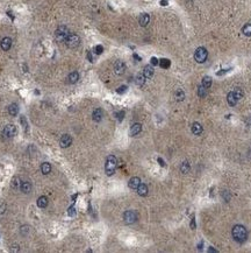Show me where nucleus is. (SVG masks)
Segmentation results:
<instances>
[{
    "instance_id": "28",
    "label": "nucleus",
    "mask_w": 251,
    "mask_h": 253,
    "mask_svg": "<svg viewBox=\"0 0 251 253\" xmlns=\"http://www.w3.org/2000/svg\"><path fill=\"white\" fill-rule=\"evenodd\" d=\"M198 96L200 97V98H203V97H206L207 96V89L205 88V86H199L198 88Z\"/></svg>"
},
{
    "instance_id": "24",
    "label": "nucleus",
    "mask_w": 251,
    "mask_h": 253,
    "mask_svg": "<svg viewBox=\"0 0 251 253\" xmlns=\"http://www.w3.org/2000/svg\"><path fill=\"white\" fill-rule=\"evenodd\" d=\"M41 172H42L44 175L49 174V173L51 172V166H50V163H49V162L42 163V166H41Z\"/></svg>"
},
{
    "instance_id": "22",
    "label": "nucleus",
    "mask_w": 251,
    "mask_h": 253,
    "mask_svg": "<svg viewBox=\"0 0 251 253\" xmlns=\"http://www.w3.org/2000/svg\"><path fill=\"white\" fill-rule=\"evenodd\" d=\"M8 113L11 114V116H16L18 113H19V106L16 105V104H11L9 105V107H8Z\"/></svg>"
},
{
    "instance_id": "13",
    "label": "nucleus",
    "mask_w": 251,
    "mask_h": 253,
    "mask_svg": "<svg viewBox=\"0 0 251 253\" xmlns=\"http://www.w3.org/2000/svg\"><path fill=\"white\" fill-rule=\"evenodd\" d=\"M20 189L22 192L25 194H29L31 191V183L29 181H22L21 182V186H20Z\"/></svg>"
},
{
    "instance_id": "4",
    "label": "nucleus",
    "mask_w": 251,
    "mask_h": 253,
    "mask_svg": "<svg viewBox=\"0 0 251 253\" xmlns=\"http://www.w3.org/2000/svg\"><path fill=\"white\" fill-rule=\"evenodd\" d=\"M207 56H208V53H207V49L203 48V47H199L195 53H194V60L198 62V63H203L206 60H207Z\"/></svg>"
},
{
    "instance_id": "7",
    "label": "nucleus",
    "mask_w": 251,
    "mask_h": 253,
    "mask_svg": "<svg viewBox=\"0 0 251 253\" xmlns=\"http://www.w3.org/2000/svg\"><path fill=\"white\" fill-rule=\"evenodd\" d=\"M2 134L6 138H13L16 134V127L14 126V125H12V124H8L2 129Z\"/></svg>"
},
{
    "instance_id": "27",
    "label": "nucleus",
    "mask_w": 251,
    "mask_h": 253,
    "mask_svg": "<svg viewBox=\"0 0 251 253\" xmlns=\"http://www.w3.org/2000/svg\"><path fill=\"white\" fill-rule=\"evenodd\" d=\"M158 64H159L163 69H167V68H170L171 62H170L169 60H166V59H162V60H159V63Z\"/></svg>"
},
{
    "instance_id": "39",
    "label": "nucleus",
    "mask_w": 251,
    "mask_h": 253,
    "mask_svg": "<svg viewBox=\"0 0 251 253\" xmlns=\"http://www.w3.org/2000/svg\"><path fill=\"white\" fill-rule=\"evenodd\" d=\"M69 214L72 216V215H74V208H70V211H69Z\"/></svg>"
},
{
    "instance_id": "42",
    "label": "nucleus",
    "mask_w": 251,
    "mask_h": 253,
    "mask_svg": "<svg viewBox=\"0 0 251 253\" xmlns=\"http://www.w3.org/2000/svg\"><path fill=\"white\" fill-rule=\"evenodd\" d=\"M87 56H89V60H90V61H92V55H91V53H89V55H87Z\"/></svg>"
},
{
    "instance_id": "37",
    "label": "nucleus",
    "mask_w": 251,
    "mask_h": 253,
    "mask_svg": "<svg viewBox=\"0 0 251 253\" xmlns=\"http://www.w3.org/2000/svg\"><path fill=\"white\" fill-rule=\"evenodd\" d=\"M158 63H159V61L157 60L156 57H152V59H151V65H157Z\"/></svg>"
},
{
    "instance_id": "25",
    "label": "nucleus",
    "mask_w": 251,
    "mask_h": 253,
    "mask_svg": "<svg viewBox=\"0 0 251 253\" xmlns=\"http://www.w3.org/2000/svg\"><path fill=\"white\" fill-rule=\"evenodd\" d=\"M37 205H38L40 208H45V207L48 205V198H47L45 196L38 197V199H37Z\"/></svg>"
},
{
    "instance_id": "38",
    "label": "nucleus",
    "mask_w": 251,
    "mask_h": 253,
    "mask_svg": "<svg viewBox=\"0 0 251 253\" xmlns=\"http://www.w3.org/2000/svg\"><path fill=\"white\" fill-rule=\"evenodd\" d=\"M118 116H119V117H118V118H119V120H122V119H123V116H125V112H123V111H121Z\"/></svg>"
},
{
    "instance_id": "9",
    "label": "nucleus",
    "mask_w": 251,
    "mask_h": 253,
    "mask_svg": "<svg viewBox=\"0 0 251 253\" xmlns=\"http://www.w3.org/2000/svg\"><path fill=\"white\" fill-rule=\"evenodd\" d=\"M71 144H72V138H71L69 134H64L62 138H61V141H60L61 147H63V148H67Z\"/></svg>"
},
{
    "instance_id": "40",
    "label": "nucleus",
    "mask_w": 251,
    "mask_h": 253,
    "mask_svg": "<svg viewBox=\"0 0 251 253\" xmlns=\"http://www.w3.org/2000/svg\"><path fill=\"white\" fill-rule=\"evenodd\" d=\"M160 5H162V6H166V5H167V0H162V1H160Z\"/></svg>"
},
{
    "instance_id": "34",
    "label": "nucleus",
    "mask_w": 251,
    "mask_h": 253,
    "mask_svg": "<svg viewBox=\"0 0 251 253\" xmlns=\"http://www.w3.org/2000/svg\"><path fill=\"white\" fill-rule=\"evenodd\" d=\"M126 91H127V86L126 85H122V86H120L118 89V94H125Z\"/></svg>"
},
{
    "instance_id": "5",
    "label": "nucleus",
    "mask_w": 251,
    "mask_h": 253,
    "mask_svg": "<svg viewBox=\"0 0 251 253\" xmlns=\"http://www.w3.org/2000/svg\"><path fill=\"white\" fill-rule=\"evenodd\" d=\"M65 44L71 49L77 48L80 44V39H79V36L77 34H69V36L65 40Z\"/></svg>"
},
{
    "instance_id": "17",
    "label": "nucleus",
    "mask_w": 251,
    "mask_h": 253,
    "mask_svg": "<svg viewBox=\"0 0 251 253\" xmlns=\"http://www.w3.org/2000/svg\"><path fill=\"white\" fill-rule=\"evenodd\" d=\"M102 116H104V113H102L101 109H95L93 111V114H92L94 121H100L102 119Z\"/></svg>"
},
{
    "instance_id": "21",
    "label": "nucleus",
    "mask_w": 251,
    "mask_h": 253,
    "mask_svg": "<svg viewBox=\"0 0 251 253\" xmlns=\"http://www.w3.org/2000/svg\"><path fill=\"white\" fill-rule=\"evenodd\" d=\"M137 192L140 196H147L148 195V187L143 183H141L138 187H137Z\"/></svg>"
},
{
    "instance_id": "11",
    "label": "nucleus",
    "mask_w": 251,
    "mask_h": 253,
    "mask_svg": "<svg viewBox=\"0 0 251 253\" xmlns=\"http://www.w3.org/2000/svg\"><path fill=\"white\" fill-rule=\"evenodd\" d=\"M149 21H150V15H149V14H147V13H143V14H141V15H140L138 22H140V25H141L142 27H145V26H148Z\"/></svg>"
},
{
    "instance_id": "33",
    "label": "nucleus",
    "mask_w": 251,
    "mask_h": 253,
    "mask_svg": "<svg viewBox=\"0 0 251 253\" xmlns=\"http://www.w3.org/2000/svg\"><path fill=\"white\" fill-rule=\"evenodd\" d=\"M93 50H94V53H95L96 55H100V54L104 51V47H102V46H95Z\"/></svg>"
},
{
    "instance_id": "14",
    "label": "nucleus",
    "mask_w": 251,
    "mask_h": 253,
    "mask_svg": "<svg viewBox=\"0 0 251 253\" xmlns=\"http://www.w3.org/2000/svg\"><path fill=\"white\" fill-rule=\"evenodd\" d=\"M142 131V125L141 124H134L131 128H130V135L131 137H136L137 134H140Z\"/></svg>"
},
{
    "instance_id": "43",
    "label": "nucleus",
    "mask_w": 251,
    "mask_h": 253,
    "mask_svg": "<svg viewBox=\"0 0 251 253\" xmlns=\"http://www.w3.org/2000/svg\"><path fill=\"white\" fill-rule=\"evenodd\" d=\"M134 57H135V59H136V60H138V61H140V60H141V59H140V57H138V56H137V55H134Z\"/></svg>"
},
{
    "instance_id": "23",
    "label": "nucleus",
    "mask_w": 251,
    "mask_h": 253,
    "mask_svg": "<svg viewBox=\"0 0 251 253\" xmlns=\"http://www.w3.org/2000/svg\"><path fill=\"white\" fill-rule=\"evenodd\" d=\"M135 82H136V84H137L138 86L144 85V83H145V76H144L143 74H138V75L136 76V78H135Z\"/></svg>"
},
{
    "instance_id": "8",
    "label": "nucleus",
    "mask_w": 251,
    "mask_h": 253,
    "mask_svg": "<svg viewBox=\"0 0 251 253\" xmlns=\"http://www.w3.org/2000/svg\"><path fill=\"white\" fill-rule=\"evenodd\" d=\"M114 71L116 75H123L126 71V64L122 61H116L114 64Z\"/></svg>"
},
{
    "instance_id": "32",
    "label": "nucleus",
    "mask_w": 251,
    "mask_h": 253,
    "mask_svg": "<svg viewBox=\"0 0 251 253\" xmlns=\"http://www.w3.org/2000/svg\"><path fill=\"white\" fill-rule=\"evenodd\" d=\"M233 92H234V95L236 96V98H237L238 100H240V99H241V98L243 97V91H242V90H241L240 88H237V89H235V90H234Z\"/></svg>"
},
{
    "instance_id": "36",
    "label": "nucleus",
    "mask_w": 251,
    "mask_h": 253,
    "mask_svg": "<svg viewBox=\"0 0 251 253\" xmlns=\"http://www.w3.org/2000/svg\"><path fill=\"white\" fill-rule=\"evenodd\" d=\"M21 233L25 236V234H27L28 233V226H22L21 227Z\"/></svg>"
},
{
    "instance_id": "12",
    "label": "nucleus",
    "mask_w": 251,
    "mask_h": 253,
    "mask_svg": "<svg viewBox=\"0 0 251 253\" xmlns=\"http://www.w3.org/2000/svg\"><path fill=\"white\" fill-rule=\"evenodd\" d=\"M141 184V180L140 177H131L128 182V186L130 189H137V187Z\"/></svg>"
},
{
    "instance_id": "26",
    "label": "nucleus",
    "mask_w": 251,
    "mask_h": 253,
    "mask_svg": "<svg viewBox=\"0 0 251 253\" xmlns=\"http://www.w3.org/2000/svg\"><path fill=\"white\" fill-rule=\"evenodd\" d=\"M202 86H205L206 89H208L211 85H212V78L209 77V76H205L203 78H202V84H201Z\"/></svg>"
},
{
    "instance_id": "3",
    "label": "nucleus",
    "mask_w": 251,
    "mask_h": 253,
    "mask_svg": "<svg viewBox=\"0 0 251 253\" xmlns=\"http://www.w3.org/2000/svg\"><path fill=\"white\" fill-rule=\"evenodd\" d=\"M67 36H69V29L66 26H60L55 32V37L57 42H65Z\"/></svg>"
},
{
    "instance_id": "31",
    "label": "nucleus",
    "mask_w": 251,
    "mask_h": 253,
    "mask_svg": "<svg viewBox=\"0 0 251 253\" xmlns=\"http://www.w3.org/2000/svg\"><path fill=\"white\" fill-rule=\"evenodd\" d=\"M185 98V94H184V91L183 90H180V89H178L177 91H176V99L177 100H183Z\"/></svg>"
},
{
    "instance_id": "10",
    "label": "nucleus",
    "mask_w": 251,
    "mask_h": 253,
    "mask_svg": "<svg viewBox=\"0 0 251 253\" xmlns=\"http://www.w3.org/2000/svg\"><path fill=\"white\" fill-rule=\"evenodd\" d=\"M0 47H1V49L5 50V51L9 50L11 47H12V39H11V37H4V39L1 40V42H0Z\"/></svg>"
},
{
    "instance_id": "19",
    "label": "nucleus",
    "mask_w": 251,
    "mask_h": 253,
    "mask_svg": "<svg viewBox=\"0 0 251 253\" xmlns=\"http://www.w3.org/2000/svg\"><path fill=\"white\" fill-rule=\"evenodd\" d=\"M192 133L195 134V135H199L202 133V126L199 124V123H194L192 125Z\"/></svg>"
},
{
    "instance_id": "35",
    "label": "nucleus",
    "mask_w": 251,
    "mask_h": 253,
    "mask_svg": "<svg viewBox=\"0 0 251 253\" xmlns=\"http://www.w3.org/2000/svg\"><path fill=\"white\" fill-rule=\"evenodd\" d=\"M5 211H6V205H5V203H0V215L5 214Z\"/></svg>"
},
{
    "instance_id": "29",
    "label": "nucleus",
    "mask_w": 251,
    "mask_h": 253,
    "mask_svg": "<svg viewBox=\"0 0 251 253\" xmlns=\"http://www.w3.org/2000/svg\"><path fill=\"white\" fill-rule=\"evenodd\" d=\"M180 170H182V173H184V174H187L188 172H189V163H188L187 161H184V162L182 163Z\"/></svg>"
},
{
    "instance_id": "15",
    "label": "nucleus",
    "mask_w": 251,
    "mask_h": 253,
    "mask_svg": "<svg viewBox=\"0 0 251 253\" xmlns=\"http://www.w3.org/2000/svg\"><path fill=\"white\" fill-rule=\"evenodd\" d=\"M154 74H155V70H154L152 65H147L143 70V75L145 76V78H151L154 76Z\"/></svg>"
},
{
    "instance_id": "16",
    "label": "nucleus",
    "mask_w": 251,
    "mask_h": 253,
    "mask_svg": "<svg viewBox=\"0 0 251 253\" xmlns=\"http://www.w3.org/2000/svg\"><path fill=\"white\" fill-rule=\"evenodd\" d=\"M227 100H228V104H229L230 106L236 105V104H237V101H238V99L236 98V96L234 95V92H233V91L228 94V96H227Z\"/></svg>"
},
{
    "instance_id": "2",
    "label": "nucleus",
    "mask_w": 251,
    "mask_h": 253,
    "mask_svg": "<svg viewBox=\"0 0 251 253\" xmlns=\"http://www.w3.org/2000/svg\"><path fill=\"white\" fill-rule=\"evenodd\" d=\"M118 168V160L114 155H109L107 160H106V164H105V170H106V174L108 176L113 175L115 173Z\"/></svg>"
},
{
    "instance_id": "41",
    "label": "nucleus",
    "mask_w": 251,
    "mask_h": 253,
    "mask_svg": "<svg viewBox=\"0 0 251 253\" xmlns=\"http://www.w3.org/2000/svg\"><path fill=\"white\" fill-rule=\"evenodd\" d=\"M158 162L160 163V166H165V163H164V161L162 159H158Z\"/></svg>"
},
{
    "instance_id": "20",
    "label": "nucleus",
    "mask_w": 251,
    "mask_h": 253,
    "mask_svg": "<svg viewBox=\"0 0 251 253\" xmlns=\"http://www.w3.org/2000/svg\"><path fill=\"white\" fill-rule=\"evenodd\" d=\"M20 186H21L20 177H19V176L13 177V180H12V182H11V187H12V189H14V190L19 189V188H20Z\"/></svg>"
},
{
    "instance_id": "18",
    "label": "nucleus",
    "mask_w": 251,
    "mask_h": 253,
    "mask_svg": "<svg viewBox=\"0 0 251 253\" xmlns=\"http://www.w3.org/2000/svg\"><path fill=\"white\" fill-rule=\"evenodd\" d=\"M67 79H69V83L74 84V83H77L78 79H79V74H78L77 71H73V72H71V74L69 75Z\"/></svg>"
},
{
    "instance_id": "6",
    "label": "nucleus",
    "mask_w": 251,
    "mask_h": 253,
    "mask_svg": "<svg viewBox=\"0 0 251 253\" xmlns=\"http://www.w3.org/2000/svg\"><path fill=\"white\" fill-rule=\"evenodd\" d=\"M123 219H125L126 224H133L137 219V215H136L135 211L128 210V211H126L125 214H123Z\"/></svg>"
},
{
    "instance_id": "1",
    "label": "nucleus",
    "mask_w": 251,
    "mask_h": 253,
    "mask_svg": "<svg viewBox=\"0 0 251 253\" xmlns=\"http://www.w3.org/2000/svg\"><path fill=\"white\" fill-rule=\"evenodd\" d=\"M231 234H233V238L234 240H236L237 243H244L248 238V231L247 229L243 226V225H235L233 227V231H231Z\"/></svg>"
},
{
    "instance_id": "30",
    "label": "nucleus",
    "mask_w": 251,
    "mask_h": 253,
    "mask_svg": "<svg viewBox=\"0 0 251 253\" xmlns=\"http://www.w3.org/2000/svg\"><path fill=\"white\" fill-rule=\"evenodd\" d=\"M242 32L245 36H251V25L250 24H247L243 28H242Z\"/></svg>"
}]
</instances>
